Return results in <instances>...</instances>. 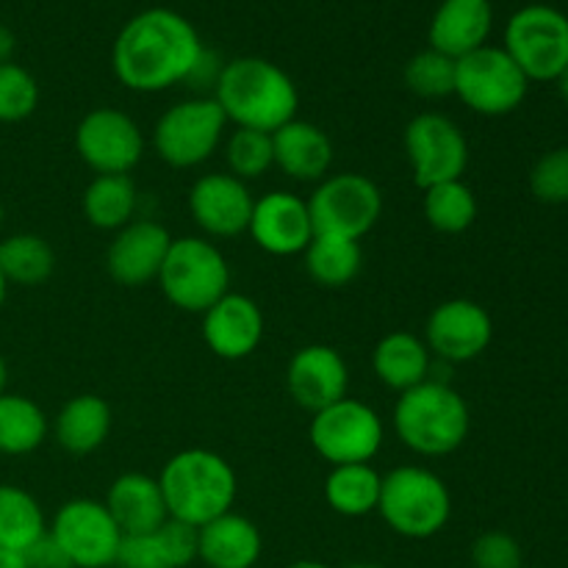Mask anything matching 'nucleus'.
I'll list each match as a JSON object with an SVG mask.
<instances>
[{
    "instance_id": "9",
    "label": "nucleus",
    "mask_w": 568,
    "mask_h": 568,
    "mask_svg": "<svg viewBox=\"0 0 568 568\" xmlns=\"http://www.w3.org/2000/svg\"><path fill=\"white\" fill-rule=\"evenodd\" d=\"M311 447L331 466L372 464L386 442L381 414L361 399L344 397L316 410L308 427Z\"/></svg>"
},
{
    "instance_id": "43",
    "label": "nucleus",
    "mask_w": 568,
    "mask_h": 568,
    "mask_svg": "<svg viewBox=\"0 0 568 568\" xmlns=\"http://www.w3.org/2000/svg\"><path fill=\"white\" fill-rule=\"evenodd\" d=\"M0 568H28V560L22 552H11V549H0Z\"/></svg>"
},
{
    "instance_id": "2",
    "label": "nucleus",
    "mask_w": 568,
    "mask_h": 568,
    "mask_svg": "<svg viewBox=\"0 0 568 568\" xmlns=\"http://www.w3.org/2000/svg\"><path fill=\"white\" fill-rule=\"evenodd\" d=\"M222 114L236 128L275 133L297 120L300 92L283 67L261 55H239L222 64L214 94Z\"/></svg>"
},
{
    "instance_id": "48",
    "label": "nucleus",
    "mask_w": 568,
    "mask_h": 568,
    "mask_svg": "<svg viewBox=\"0 0 568 568\" xmlns=\"http://www.w3.org/2000/svg\"><path fill=\"white\" fill-rule=\"evenodd\" d=\"M347 568H386V566H377V564H353V566H347Z\"/></svg>"
},
{
    "instance_id": "42",
    "label": "nucleus",
    "mask_w": 568,
    "mask_h": 568,
    "mask_svg": "<svg viewBox=\"0 0 568 568\" xmlns=\"http://www.w3.org/2000/svg\"><path fill=\"white\" fill-rule=\"evenodd\" d=\"M14 48H17L14 33H11V28H6L3 22H0V64L14 61Z\"/></svg>"
},
{
    "instance_id": "31",
    "label": "nucleus",
    "mask_w": 568,
    "mask_h": 568,
    "mask_svg": "<svg viewBox=\"0 0 568 568\" xmlns=\"http://www.w3.org/2000/svg\"><path fill=\"white\" fill-rule=\"evenodd\" d=\"M383 475L372 464L333 466L325 477V499L338 516L361 519L377 510Z\"/></svg>"
},
{
    "instance_id": "18",
    "label": "nucleus",
    "mask_w": 568,
    "mask_h": 568,
    "mask_svg": "<svg viewBox=\"0 0 568 568\" xmlns=\"http://www.w3.org/2000/svg\"><path fill=\"white\" fill-rule=\"evenodd\" d=\"M172 236L161 222L133 220L114 233L105 250V270L120 286L139 288L159 281L161 264L170 253Z\"/></svg>"
},
{
    "instance_id": "44",
    "label": "nucleus",
    "mask_w": 568,
    "mask_h": 568,
    "mask_svg": "<svg viewBox=\"0 0 568 568\" xmlns=\"http://www.w3.org/2000/svg\"><path fill=\"white\" fill-rule=\"evenodd\" d=\"M6 383H9V366H6L3 353H0V394L6 392Z\"/></svg>"
},
{
    "instance_id": "34",
    "label": "nucleus",
    "mask_w": 568,
    "mask_h": 568,
    "mask_svg": "<svg viewBox=\"0 0 568 568\" xmlns=\"http://www.w3.org/2000/svg\"><path fill=\"white\" fill-rule=\"evenodd\" d=\"M225 164L227 172L244 183L264 178L275 166L272 133L236 128L225 142Z\"/></svg>"
},
{
    "instance_id": "30",
    "label": "nucleus",
    "mask_w": 568,
    "mask_h": 568,
    "mask_svg": "<svg viewBox=\"0 0 568 568\" xmlns=\"http://www.w3.org/2000/svg\"><path fill=\"white\" fill-rule=\"evenodd\" d=\"M0 272L9 286H42L55 272V253L39 233H11L0 239Z\"/></svg>"
},
{
    "instance_id": "16",
    "label": "nucleus",
    "mask_w": 568,
    "mask_h": 568,
    "mask_svg": "<svg viewBox=\"0 0 568 568\" xmlns=\"http://www.w3.org/2000/svg\"><path fill=\"white\" fill-rule=\"evenodd\" d=\"M255 197L250 186L231 172H209L189 189V214L211 239H233L247 233Z\"/></svg>"
},
{
    "instance_id": "7",
    "label": "nucleus",
    "mask_w": 568,
    "mask_h": 568,
    "mask_svg": "<svg viewBox=\"0 0 568 568\" xmlns=\"http://www.w3.org/2000/svg\"><path fill=\"white\" fill-rule=\"evenodd\" d=\"M227 120L214 98H189L170 105L153 128V150L166 166L205 164L225 139Z\"/></svg>"
},
{
    "instance_id": "28",
    "label": "nucleus",
    "mask_w": 568,
    "mask_h": 568,
    "mask_svg": "<svg viewBox=\"0 0 568 568\" xmlns=\"http://www.w3.org/2000/svg\"><path fill=\"white\" fill-rule=\"evenodd\" d=\"M50 433V419L26 394H0V455L37 453Z\"/></svg>"
},
{
    "instance_id": "39",
    "label": "nucleus",
    "mask_w": 568,
    "mask_h": 568,
    "mask_svg": "<svg viewBox=\"0 0 568 568\" xmlns=\"http://www.w3.org/2000/svg\"><path fill=\"white\" fill-rule=\"evenodd\" d=\"M116 568H172L164 552L159 532H144V536H122L120 552L114 560Z\"/></svg>"
},
{
    "instance_id": "1",
    "label": "nucleus",
    "mask_w": 568,
    "mask_h": 568,
    "mask_svg": "<svg viewBox=\"0 0 568 568\" xmlns=\"http://www.w3.org/2000/svg\"><path fill=\"white\" fill-rule=\"evenodd\" d=\"M205 53L197 28L186 17L155 6L133 14L120 28L111 48V67L125 89L153 94L192 83Z\"/></svg>"
},
{
    "instance_id": "15",
    "label": "nucleus",
    "mask_w": 568,
    "mask_h": 568,
    "mask_svg": "<svg viewBox=\"0 0 568 568\" xmlns=\"http://www.w3.org/2000/svg\"><path fill=\"white\" fill-rule=\"evenodd\" d=\"M491 314L475 300H444L427 316V349L438 361H447V364H469V361L480 358L488 344H491Z\"/></svg>"
},
{
    "instance_id": "12",
    "label": "nucleus",
    "mask_w": 568,
    "mask_h": 568,
    "mask_svg": "<svg viewBox=\"0 0 568 568\" xmlns=\"http://www.w3.org/2000/svg\"><path fill=\"white\" fill-rule=\"evenodd\" d=\"M403 142L414 181L422 192L436 183L458 181L469 166V142L464 131L458 122L438 111L416 114L405 125Z\"/></svg>"
},
{
    "instance_id": "37",
    "label": "nucleus",
    "mask_w": 568,
    "mask_h": 568,
    "mask_svg": "<svg viewBox=\"0 0 568 568\" xmlns=\"http://www.w3.org/2000/svg\"><path fill=\"white\" fill-rule=\"evenodd\" d=\"M530 192L547 205L568 203V148L549 150L532 164Z\"/></svg>"
},
{
    "instance_id": "29",
    "label": "nucleus",
    "mask_w": 568,
    "mask_h": 568,
    "mask_svg": "<svg viewBox=\"0 0 568 568\" xmlns=\"http://www.w3.org/2000/svg\"><path fill=\"white\" fill-rule=\"evenodd\" d=\"M303 258L311 281L325 288H342L358 277L361 266H364V250L355 239L314 233Z\"/></svg>"
},
{
    "instance_id": "25",
    "label": "nucleus",
    "mask_w": 568,
    "mask_h": 568,
    "mask_svg": "<svg viewBox=\"0 0 568 568\" xmlns=\"http://www.w3.org/2000/svg\"><path fill=\"white\" fill-rule=\"evenodd\" d=\"M372 369L383 386L403 394L430 381L433 355L425 338L408 331H394L377 342L375 353H372Z\"/></svg>"
},
{
    "instance_id": "3",
    "label": "nucleus",
    "mask_w": 568,
    "mask_h": 568,
    "mask_svg": "<svg viewBox=\"0 0 568 568\" xmlns=\"http://www.w3.org/2000/svg\"><path fill=\"white\" fill-rule=\"evenodd\" d=\"M170 519L200 530L209 521L231 514L239 497L233 466L211 449H183L172 455L159 475Z\"/></svg>"
},
{
    "instance_id": "36",
    "label": "nucleus",
    "mask_w": 568,
    "mask_h": 568,
    "mask_svg": "<svg viewBox=\"0 0 568 568\" xmlns=\"http://www.w3.org/2000/svg\"><path fill=\"white\" fill-rule=\"evenodd\" d=\"M39 109V83L17 61L0 64V122H22Z\"/></svg>"
},
{
    "instance_id": "46",
    "label": "nucleus",
    "mask_w": 568,
    "mask_h": 568,
    "mask_svg": "<svg viewBox=\"0 0 568 568\" xmlns=\"http://www.w3.org/2000/svg\"><path fill=\"white\" fill-rule=\"evenodd\" d=\"M558 89H560V94H564V100L568 103V67H566L564 75L558 78Z\"/></svg>"
},
{
    "instance_id": "20",
    "label": "nucleus",
    "mask_w": 568,
    "mask_h": 568,
    "mask_svg": "<svg viewBox=\"0 0 568 568\" xmlns=\"http://www.w3.org/2000/svg\"><path fill=\"white\" fill-rule=\"evenodd\" d=\"M203 342L222 361L250 358L264 342V311L247 294L227 292L203 314Z\"/></svg>"
},
{
    "instance_id": "21",
    "label": "nucleus",
    "mask_w": 568,
    "mask_h": 568,
    "mask_svg": "<svg viewBox=\"0 0 568 568\" xmlns=\"http://www.w3.org/2000/svg\"><path fill=\"white\" fill-rule=\"evenodd\" d=\"M491 28V0H442L438 9L433 11L427 42L433 50L458 61L488 44Z\"/></svg>"
},
{
    "instance_id": "5",
    "label": "nucleus",
    "mask_w": 568,
    "mask_h": 568,
    "mask_svg": "<svg viewBox=\"0 0 568 568\" xmlns=\"http://www.w3.org/2000/svg\"><path fill=\"white\" fill-rule=\"evenodd\" d=\"M377 514L397 536L425 541L438 536L453 516V494L425 466H397L383 475Z\"/></svg>"
},
{
    "instance_id": "11",
    "label": "nucleus",
    "mask_w": 568,
    "mask_h": 568,
    "mask_svg": "<svg viewBox=\"0 0 568 568\" xmlns=\"http://www.w3.org/2000/svg\"><path fill=\"white\" fill-rule=\"evenodd\" d=\"M305 203L316 233H333L355 242H361L383 214L381 186L361 172L327 175L316 183Z\"/></svg>"
},
{
    "instance_id": "33",
    "label": "nucleus",
    "mask_w": 568,
    "mask_h": 568,
    "mask_svg": "<svg viewBox=\"0 0 568 568\" xmlns=\"http://www.w3.org/2000/svg\"><path fill=\"white\" fill-rule=\"evenodd\" d=\"M422 209H425V220L433 231L458 236L475 225L480 205H477V194L471 192V186H466L464 178H458V181H444L425 189Z\"/></svg>"
},
{
    "instance_id": "14",
    "label": "nucleus",
    "mask_w": 568,
    "mask_h": 568,
    "mask_svg": "<svg viewBox=\"0 0 568 568\" xmlns=\"http://www.w3.org/2000/svg\"><path fill=\"white\" fill-rule=\"evenodd\" d=\"M48 532L75 568H109L120 552L122 532L98 499H70L55 510Z\"/></svg>"
},
{
    "instance_id": "6",
    "label": "nucleus",
    "mask_w": 568,
    "mask_h": 568,
    "mask_svg": "<svg viewBox=\"0 0 568 568\" xmlns=\"http://www.w3.org/2000/svg\"><path fill=\"white\" fill-rule=\"evenodd\" d=\"M159 288L175 308L186 314H205L216 300L231 292V266L211 239H172L159 272Z\"/></svg>"
},
{
    "instance_id": "23",
    "label": "nucleus",
    "mask_w": 568,
    "mask_h": 568,
    "mask_svg": "<svg viewBox=\"0 0 568 568\" xmlns=\"http://www.w3.org/2000/svg\"><path fill=\"white\" fill-rule=\"evenodd\" d=\"M103 505L109 508L111 519L120 527L122 536L155 532L170 519L159 477H150L144 471H125V475L116 477L109 486Z\"/></svg>"
},
{
    "instance_id": "19",
    "label": "nucleus",
    "mask_w": 568,
    "mask_h": 568,
    "mask_svg": "<svg viewBox=\"0 0 568 568\" xmlns=\"http://www.w3.org/2000/svg\"><path fill=\"white\" fill-rule=\"evenodd\" d=\"M286 388L300 408L316 410L338 403L349 392V366L331 344H308L292 355L286 369Z\"/></svg>"
},
{
    "instance_id": "4",
    "label": "nucleus",
    "mask_w": 568,
    "mask_h": 568,
    "mask_svg": "<svg viewBox=\"0 0 568 568\" xmlns=\"http://www.w3.org/2000/svg\"><path fill=\"white\" fill-rule=\"evenodd\" d=\"M469 427V405L444 381L419 383L399 394L394 405V433L422 458H444L460 449Z\"/></svg>"
},
{
    "instance_id": "49",
    "label": "nucleus",
    "mask_w": 568,
    "mask_h": 568,
    "mask_svg": "<svg viewBox=\"0 0 568 568\" xmlns=\"http://www.w3.org/2000/svg\"><path fill=\"white\" fill-rule=\"evenodd\" d=\"M0 227H3V203H0Z\"/></svg>"
},
{
    "instance_id": "35",
    "label": "nucleus",
    "mask_w": 568,
    "mask_h": 568,
    "mask_svg": "<svg viewBox=\"0 0 568 568\" xmlns=\"http://www.w3.org/2000/svg\"><path fill=\"white\" fill-rule=\"evenodd\" d=\"M405 87L425 100H442L455 94V59L427 48L410 55L405 64Z\"/></svg>"
},
{
    "instance_id": "47",
    "label": "nucleus",
    "mask_w": 568,
    "mask_h": 568,
    "mask_svg": "<svg viewBox=\"0 0 568 568\" xmlns=\"http://www.w3.org/2000/svg\"><path fill=\"white\" fill-rule=\"evenodd\" d=\"M6 294H9V283H6L3 272H0V311H3V305H6Z\"/></svg>"
},
{
    "instance_id": "24",
    "label": "nucleus",
    "mask_w": 568,
    "mask_h": 568,
    "mask_svg": "<svg viewBox=\"0 0 568 568\" xmlns=\"http://www.w3.org/2000/svg\"><path fill=\"white\" fill-rule=\"evenodd\" d=\"M264 552L255 521L242 514H225L197 530V560L209 568H253Z\"/></svg>"
},
{
    "instance_id": "41",
    "label": "nucleus",
    "mask_w": 568,
    "mask_h": 568,
    "mask_svg": "<svg viewBox=\"0 0 568 568\" xmlns=\"http://www.w3.org/2000/svg\"><path fill=\"white\" fill-rule=\"evenodd\" d=\"M22 555H26L28 568H75L64 555V549L53 541L50 532H44V536Z\"/></svg>"
},
{
    "instance_id": "45",
    "label": "nucleus",
    "mask_w": 568,
    "mask_h": 568,
    "mask_svg": "<svg viewBox=\"0 0 568 568\" xmlns=\"http://www.w3.org/2000/svg\"><path fill=\"white\" fill-rule=\"evenodd\" d=\"M286 568H331L327 564H320V560H297V564L286 566Z\"/></svg>"
},
{
    "instance_id": "13",
    "label": "nucleus",
    "mask_w": 568,
    "mask_h": 568,
    "mask_svg": "<svg viewBox=\"0 0 568 568\" xmlns=\"http://www.w3.org/2000/svg\"><path fill=\"white\" fill-rule=\"evenodd\" d=\"M148 139L139 122L120 109H92L75 128V153L94 175H131Z\"/></svg>"
},
{
    "instance_id": "22",
    "label": "nucleus",
    "mask_w": 568,
    "mask_h": 568,
    "mask_svg": "<svg viewBox=\"0 0 568 568\" xmlns=\"http://www.w3.org/2000/svg\"><path fill=\"white\" fill-rule=\"evenodd\" d=\"M275 166L300 183L325 181L333 166V142L325 128L308 120H292L272 133Z\"/></svg>"
},
{
    "instance_id": "8",
    "label": "nucleus",
    "mask_w": 568,
    "mask_h": 568,
    "mask_svg": "<svg viewBox=\"0 0 568 568\" xmlns=\"http://www.w3.org/2000/svg\"><path fill=\"white\" fill-rule=\"evenodd\" d=\"M503 50L527 81H558L568 67V17L555 6H525L505 26Z\"/></svg>"
},
{
    "instance_id": "32",
    "label": "nucleus",
    "mask_w": 568,
    "mask_h": 568,
    "mask_svg": "<svg viewBox=\"0 0 568 568\" xmlns=\"http://www.w3.org/2000/svg\"><path fill=\"white\" fill-rule=\"evenodd\" d=\"M48 532L42 505L26 488L0 483V549L28 552Z\"/></svg>"
},
{
    "instance_id": "10",
    "label": "nucleus",
    "mask_w": 568,
    "mask_h": 568,
    "mask_svg": "<svg viewBox=\"0 0 568 568\" xmlns=\"http://www.w3.org/2000/svg\"><path fill=\"white\" fill-rule=\"evenodd\" d=\"M525 72L503 48L483 44L475 53L455 61V98L483 116L514 114L527 98Z\"/></svg>"
},
{
    "instance_id": "26",
    "label": "nucleus",
    "mask_w": 568,
    "mask_h": 568,
    "mask_svg": "<svg viewBox=\"0 0 568 568\" xmlns=\"http://www.w3.org/2000/svg\"><path fill=\"white\" fill-rule=\"evenodd\" d=\"M111 408L98 394H78L53 419V436L70 455H92L109 442Z\"/></svg>"
},
{
    "instance_id": "38",
    "label": "nucleus",
    "mask_w": 568,
    "mask_h": 568,
    "mask_svg": "<svg viewBox=\"0 0 568 568\" xmlns=\"http://www.w3.org/2000/svg\"><path fill=\"white\" fill-rule=\"evenodd\" d=\"M471 566L475 568H525L521 547L510 532L488 530L471 544Z\"/></svg>"
},
{
    "instance_id": "27",
    "label": "nucleus",
    "mask_w": 568,
    "mask_h": 568,
    "mask_svg": "<svg viewBox=\"0 0 568 568\" xmlns=\"http://www.w3.org/2000/svg\"><path fill=\"white\" fill-rule=\"evenodd\" d=\"M139 192L131 175H94L83 189V216L98 231H122L128 222L136 220Z\"/></svg>"
},
{
    "instance_id": "17",
    "label": "nucleus",
    "mask_w": 568,
    "mask_h": 568,
    "mask_svg": "<svg viewBox=\"0 0 568 568\" xmlns=\"http://www.w3.org/2000/svg\"><path fill=\"white\" fill-rule=\"evenodd\" d=\"M247 233L264 253L292 258L305 253L316 231L305 197L294 192H266L255 200Z\"/></svg>"
},
{
    "instance_id": "40",
    "label": "nucleus",
    "mask_w": 568,
    "mask_h": 568,
    "mask_svg": "<svg viewBox=\"0 0 568 568\" xmlns=\"http://www.w3.org/2000/svg\"><path fill=\"white\" fill-rule=\"evenodd\" d=\"M155 532H159L161 544H164V552L172 568H186L197 560V530L194 527L166 519Z\"/></svg>"
}]
</instances>
